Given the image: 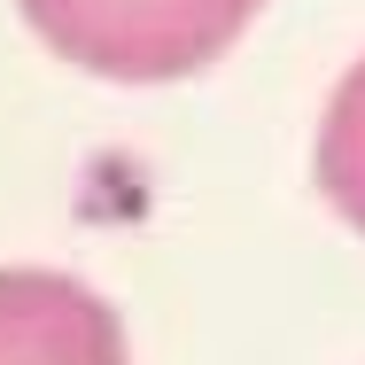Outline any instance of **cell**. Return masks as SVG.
<instances>
[{"label":"cell","mask_w":365,"mask_h":365,"mask_svg":"<svg viewBox=\"0 0 365 365\" xmlns=\"http://www.w3.org/2000/svg\"><path fill=\"white\" fill-rule=\"evenodd\" d=\"M0 365H125V327L71 272H0Z\"/></svg>","instance_id":"2"},{"label":"cell","mask_w":365,"mask_h":365,"mask_svg":"<svg viewBox=\"0 0 365 365\" xmlns=\"http://www.w3.org/2000/svg\"><path fill=\"white\" fill-rule=\"evenodd\" d=\"M31 31L101 78H187L241 39L257 0H24Z\"/></svg>","instance_id":"1"},{"label":"cell","mask_w":365,"mask_h":365,"mask_svg":"<svg viewBox=\"0 0 365 365\" xmlns=\"http://www.w3.org/2000/svg\"><path fill=\"white\" fill-rule=\"evenodd\" d=\"M319 187L365 233V55L350 63V78L334 86V101L319 117Z\"/></svg>","instance_id":"3"}]
</instances>
